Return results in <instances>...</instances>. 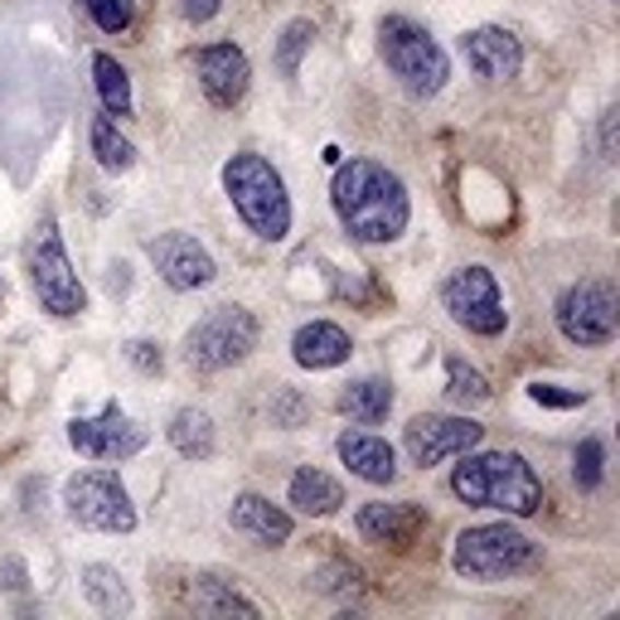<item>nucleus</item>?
I'll use <instances>...</instances> for the list:
<instances>
[{
    "instance_id": "nucleus-14",
    "label": "nucleus",
    "mask_w": 620,
    "mask_h": 620,
    "mask_svg": "<svg viewBox=\"0 0 620 620\" xmlns=\"http://www.w3.org/2000/svg\"><path fill=\"white\" fill-rule=\"evenodd\" d=\"M195 73L213 107H238L247 83H253V63H247V54L238 44H204L195 54Z\"/></svg>"
},
{
    "instance_id": "nucleus-6",
    "label": "nucleus",
    "mask_w": 620,
    "mask_h": 620,
    "mask_svg": "<svg viewBox=\"0 0 620 620\" xmlns=\"http://www.w3.org/2000/svg\"><path fill=\"white\" fill-rule=\"evenodd\" d=\"M30 286H35L39 306L59 320H73V315L87 311V291L78 281L69 253H63V238H59V223L44 213L35 238H30Z\"/></svg>"
},
{
    "instance_id": "nucleus-30",
    "label": "nucleus",
    "mask_w": 620,
    "mask_h": 620,
    "mask_svg": "<svg viewBox=\"0 0 620 620\" xmlns=\"http://www.w3.org/2000/svg\"><path fill=\"white\" fill-rule=\"evenodd\" d=\"M267 412H272V422H277V426H301V417L311 412V402L301 398L296 388H277V393H272V402H267Z\"/></svg>"
},
{
    "instance_id": "nucleus-26",
    "label": "nucleus",
    "mask_w": 620,
    "mask_h": 620,
    "mask_svg": "<svg viewBox=\"0 0 620 620\" xmlns=\"http://www.w3.org/2000/svg\"><path fill=\"white\" fill-rule=\"evenodd\" d=\"M189 606H195L199 616H257V606L253 601H243L238 592H229L223 582H195V592H189Z\"/></svg>"
},
{
    "instance_id": "nucleus-11",
    "label": "nucleus",
    "mask_w": 620,
    "mask_h": 620,
    "mask_svg": "<svg viewBox=\"0 0 620 620\" xmlns=\"http://www.w3.org/2000/svg\"><path fill=\"white\" fill-rule=\"evenodd\" d=\"M69 442L78 456H87V460H127V456H137V451H145L151 432H145L141 422H131L117 402H107L97 417H73Z\"/></svg>"
},
{
    "instance_id": "nucleus-31",
    "label": "nucleus",
    "mask_w": 620,
    "mask_h": 620,
    "mask_svg": "<svg viewBox=\"0 0 620 620\" xmlns=\"http://www.w3.org/2000/svg\"><path fill=\"white\" fill-rule=\"evenodd\" d=\"M87 15H93L97 30H107V35H121V30L131 25V5H127V0H87Z\"/></svg>"
},
{
    "instance_id": "nucleus-3",
    "label": "nucleus",
    "mask_w": 620,
    "mask_h": 620,
    "mask_svg": "<svg viewBox=\"0 0 620 620\" xmlns=\"http://www.w3.org/2000/svg\"><path fill=\"white\" fill-rule=\"evenodd\" d=\"M223 189H229L238 219L262 243H281L291 233V195L272 161H262L257 151H238L223 165Z\"/></svg>"
},
{
    "instance_id": "nucleus-19",
    "label": "nucleus",
    "mask_w": 620,
    "mask_h": 620,
    "mask_svg": "<svg viewBox=\"0 0 620 620\" xmlns=\"http://www.w3.org/2000/svg\"><path fill=\"white\" fill-rule=\"evenodd\" d=\"M349 354H354V349H349V335L335 320L301 325L296 340H291V359H296L301 369H340Z\"/></svg>"
},
{
    "instance_id": "nucleus-34",
    "label": "nucleus",
    "mask_w": 620,
    "mask_h": 620,
    "mask_svg": "<svg viewBox=\"0 0 620 620\" xmlns=\"http://www.w3.org/2000/svg\"><path fill=\"white\" fill-rule=\"evenodd\" d=\"M620 155V107L601 112V161H616Z\"/></svg>"
},
{
    "instance_id": "nucleus-8",
    "label": "nucleus",
    "mask_w": 620,
    "mask_h": 620,
    "mask_svg": "<svg viewBox=\"0 0 620 620\" xmlns=\"http://www.w3.org/2000/svg\"><path fill=\"white\" fill-rule=\"evenodd\" d=\"M63 510L93 534H131L137 528V504L112 470H78L63 484Z\"/></svg>"
},
{
    "instance_id": "nucleus-22",
    "label": "nucleus",
    "mask_w": 620,
    "mask_h": 620,
    "mask_svg": "<svg viewBox=\"0 0 620 620\" xmlns=\"http://www.w3.org/2000/svg\"><path fill=\"white\" fill-rule=\"evenodd\" d=\"M165 432H171V446L185 460H209L213 456V417L204 408H179Z\"/></svg>"
},
{
    "instance_id": "nucleus-23",
    "label": "nucleus",
    "mask_w": 620,
    "mask_h": 620,
    "mask_svg": "<svg viewBox=\"0 0 620 620\" xmlns=\"http://www.w3.org/2000/svg\"><path fill=\"white\" fill-rule=\"evenodd\" d=\"M83 596H87V601H93L103 616H131L127 586H121L117 568H107V562H87V568H83Z\"/></svg>"
},
{
    "instance_id": "nucleus-16",
    "label": "nucleus",
    "mask_w": 620,
    "mask_h": 620,
    "mask_svg": "<svg viewBox=\"0 0 620 620\" xmlns=\"http://www.w3.org/2000/svg\"><path fill=\"white\" fill-rule=\"evenodd\" d=\"M354 524H359V534L378 548H412L426 528V510L417 500H398V504L378 500V504H364Z\"/></svg>"
},
{
    "instance_id": "nucleus-35",
    "label": "nucleus",
    "mask_w": 620,
    "mask_h": 620,
    "mask_svg": "<svg viewBox=\"0 0 620 620\" xmlns=\"http://www.w3.org/2000/svg\"><path fill=\"white\" fill-rule=\"evenodd\" d=\"M223 10V0H179V15L189 20V25H204Z\"/></svg>"
},
{
    "instance_id": "nucleus-25",
    "label": "nucleus",
    "mask_w": 620,
    "mask_h": 620,
    "mask_svg": "<svg viewBox=\"0 0 620 620\" xmlns=\"http://www.w3.org/2000/svg\"><path fill=\"white\" fill-rule=\"evenodd\" d=\"M93 155H97V165H103V171H112V175H117V171H131V165H137V145L121 137L112 117H97V121H93Z\"/></svg>"
},
{
    "instance_id": "nucleus-32",
    "label": "nucleus",
    "mask_w": 620,
    "mask_h": 620,
    "mask_svg": "<svg viewBox=\"0 0 620 620\" xmlns=\"http://www.w3.org/2000/svg\"><path fill=\"white\" fill-rule=\"evenodd\" d=\"M528 398L534 402H543V408H582L586 402V393L582 388H558V383H534V388H528Z\"/></svg>"
},
{
    "instance_id": "nucleus-15",
    "label": "nucleus",
    "mask_w": 620,
    "mask_h": 620,
    "mask_svg": "<svg viewBox=\"0 0 620 620\" xmlns=\"http://www.w3.org/2000/svg\"><path fill=\"white\" fill-rule=\"evenodd\" d=\"M460 54H466V63L484 83H510V78H518V69H524V44L500 25L470 30V35L460 39Z\"/></svg>"
},
{
    "instance_id": "nucleus-10",
    "label": "nucleus",
    "mask_w": 620,
    "mask_h": 620,
    "mask_svg": "<svg viewBox=\"0 0 620 620\" xmlns=\"http://www.w3.org/2000/svg\"><path fill=\"white\" fill-rule=\"evenodd\" d=\"M442 301H446L451 320L466 325L480 340H494V335H504V325H510L500 281H494L490 267H460V272H451V281L442 286Z\"/></svg>"
},
{
    "instance_id": "nucleus-9",
    "label": "nucleus",
    "mask_w": 620,
    "mask_h": 620,
    "mask_svg": "<svg viewBox=\"0 0 620 620\" xmlns=\"http://www.w3.org/2000/svg\"><path fill=\"white\" fill-rule=\"evenodd\" d=\"M620 325V301L611 281H577L558 296V330L562 340L582 344V349H601L616 340Z\"/></svg>"
},
{
    "instance_id": "nucleus-33",
    "label": "nucleus",
    "mask_w": 620,
    "mask_h": 620,
    "mask_svg": "<svg viewBox=\"0 0 620 620\" xmlns=\"http://www.w3.org/2000/svg\"><path fill=\"white\" fill-rule=\"evenodd\" d=\"M127 359L141 369V374H161V364H165V359H161V344H151V340H131V344H127Z\"/></svg>"
},
{
    "instance_id": "nucleus-1",
    "label": "nucleus",
    "mask_w": 620,
    "mask_h": 620,
    "mask_svg": "<svg viewBox=\"0 0 620 620\" xmlns=\"http://www.w3.org/2000/svg\"><path fill=\"white\" fill-rule=\"evenodd\" d=\"M330 204L354 243H398L412 219V199L402 175L378 161H364V155L335 165Z\"/></svg>"
},
{
    "instance_id": "nucleus-13",
    "label": "nucleus",
    "mask_w": 620,
    "mask_h": 620,
    "mask_svg": "<svg viewBox=\"0 0 620 620\" xmlns=\"http://www.w3.org/2000/svg\"><path fill=\"white\" fill-rule=\"evenodd\" d=\"M145 257H151L155 277H161L171 291H199V286H209V281L219 277L209 247L199 238H189V233H179V229L155 233V238L145 243Z\"/></svg>"
},
{
    "instance_id": "nucleus-4",
    "label": "nucleus",
    "mask_w": 620,
    "mask_h": 620,
    "mask_svg": "<svg viewBox=\"0 0 620 620\" xmlns=\"http://www.w3.org/2000/svg\"><path fill=\"white\" fill-rule=\"evenodd\" d=\"M378 54L388 63V73L408 87L412 97H436L451 78L446 49L426 35L422 25H412L408 15H388L378 25Z\"/></svg>"
},
{
    "instance_id": "nucleus-2",
    "label": "nucleus",
    "mask_w": 620,
    "mask_h": 620,
    "mask_svg": "<svg viewBox=\"0 0 620 620\" xmlns=\"http://www.w3.org/2000/svg\"><path fill=\"white\" fill-rule=\"evenodd\" d=\"M451 494L470 510H500V514H538L543 510V480L534 476L518 451H480L466 456L451 476Z\"/></svg>"
},
{
    "instance_id": "nucleus-24",
    "label": "nucleus",
    "mask_w": 620,
    "mask_h": 620,
    "mask_svg": "<svg viewBox=\"0 0 620 620\" xmlns=\"http://www.w3.org/2000/svg\"><path fill=\"white\" fill-rule=\"evenodd\" d=\"M93 78H97V97H103L107 117H131V78L112 54L93 59Z\"/></svg>"
},
{
    "instance_id": "nucleus-17",
    "label": "nucleus",
    "mask_w": 620,
    "mask_h": 620,
    "mask_svg": "<svg viewBox=\"0 0 620 620\" xmlns=\"http://www.w3.org/2000/svg\"><path fill=\"white\" fill-rule=\"evenodd\" d=\"M335 451H340V460L349 466V476H359L369 484H393L398 480V451L374 432H344L340 442H335Z\"/></svg>"
},
{
    "instance_id": "nucleus-27",
    "label": "nucleus",
    "mask_w": 620,
    "mask_h": 620,
    "mask_svg": "<svg viewBox=\"0 0 620 620\" xmlns=\"http://www.w3.org/2000/svg\"><path fill=\"white\" fill-rule=\"evenodd\" d=\"M446 398L460 402V408H480V402H490V383L476 364H466V359H451L446 364Z\"/></svg>"
},
{
    "instance_id": "nucleus-29",
    "label": "nucleus",
    "mask_w": 620,
    "mask_h": 620,
    "mask_svg": "<svg viewBox=\"0 0 620 620\" xmlns=\"http://www.w3.org/2000/svg\"><path fill=\"white\" fill-rule=\"evenodd\" d=\"M601 476H606V446L596 436H586L577 446V456H572V480L592 494V490H601Z\"/></svg>"
},
{
    "instance_id": "nucleus-21",
    "label": "nucleus",
    "mask_w": 620,
    "mask_h": 620,
    "mask_svg": "<svg viewBox=\"0 0 620 620\" xmlns=\"http://www.w3.org/2000/svg\"><path fill=\"white\" fill-rule=\"evenodd\" d=\"M291 504H296L301 514H311V518H325V514H335L344 504V490H340V480H330L325 470H315V466H301L296 476H291Z\"/></svg>"
},
{
    "instance_id": "nucleus-28",
    "label": "nucleus",
    "mask_w": 620,
    "mask_h": 620,
    "mask_svg": "<svg viewBox=\"0 0 620 620\" xmlns=\"http://www.w3.org/2000/svg\"><path fill=\"white\" fill-rule=\"evenodd\" d=\"M311 39H315L311 20H291V25L281 30V39H277V73L281 78H296L301 59H306V49H311Z\"/></svg>"
},
{
    "instance_id": "nucleus-7",
    "label": "nucleus",
    "mask_w": 620,
    "mask_h": 620,
    "mask_svg": "<svg viewBox=\"0 0 620 620\" xmlns=\"http://www.w3.org/2000/svg\"><path fill=\"white\" fill-rule=\"evenodd\" d=\"M253 349H257V315L243 306H219L185 335V364L199 369V374H223V369L243 364Z\"/></svg>"
},
{
    "instance_id": "nucleus-18",
    "label": "nucleus",
    "mask_w": 620,
    "mask_h": 620,
    "mask_svg": "<svg viewBox=\"0 0 620 620\" xmlns=\"http://www.w3.org/2000/svg\"><path fill=\"white\" fill-rule=\"evenodd\" d=\"M229 524L238 528L243 538L262 543V548H281L291 538V514L277 510V504L262 500V494H238L233 510H229Z\"/></svg>"
},
{
    "instance_id": "nucleus-20",
    "label": "nucleus",
    "mask_w": 620,
    "mask_h": 620,
    "mask_svg": "<svg viewBox=\"0 0 620 620\" xmlns=\"http://www.w3.org/2000/svg\"><path fill=\"white\" fill-rule=\"evenodd\" d=\"M340 412L359 426H378L393 412V383L388 378H354L340 393Z\"/></svg>"
},
{
    "instance_id": "nucleus-12",
    "label": "nucleus",
    "mask_w": 620,
    "mask_h": 620,
    "mask_svg": "<svg viewBox=\"0 0 620 620\" xmlns=\"http://www.w3.org/2000/svg\"><path fill=\"white\" fill-rule=\"evenodd\" d=\"M484 436L480 422H470V417H446V412H422L408 422V456L417 460L422 470L442 466L451 456H466V451H476Z\"/></svg>"
},
{
    "instance_id": "nucleus-5",
    "label": "nucleus",
    "mask_w": 620,
    "mask_h": 620,
    "mask_svg": "<svg viewBox=\"0 0 620 620\" xmlns=\"http://www.w3.org/2000/svg\"><path fill=\"white\" fill-rule=\"evenodd\" d=\"M451 562L470 582H500V577H518V572L534 568L538 543L528 534H518L514 524H476L456 538Z\"/></svg>"
}]
</instances>
